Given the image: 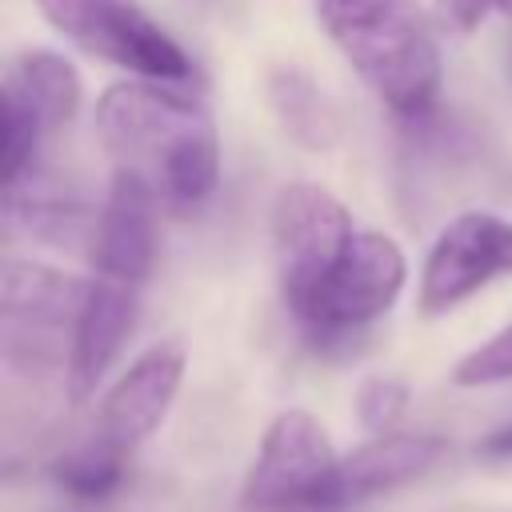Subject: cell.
Listing matches in <instances>:
<instances>
[{"label":"cell","instance_id":"obj_1","mask_svg":"<svg viewBox=\"0 0 512 512\" xmlns=\"http://www.w3.org/2000/svg\"><path fill=\"white\" fill-rule=\"evenodd\" d=\"M100 144L152 184L172 212H200L220 184V136L208 108L156 80L108 84L96 100Z\"/></svg>","mask_w":512,"mask_h":512},{"label":"cell","instance_id":"obj_3","mask_svg":"<svg viewBox=\"0 0 512 512\" xmlns=\"http://www.w3.org/2000/svg\"><path fill=\"white\" fill-rule=\"evenodd\" d=\"M404 280L408 260L400 244L384 232L360 228L344 256L332 264V272L320 280V288L292 312V320L316 348L348 344L392 312L404 292Z\"/></svg>","mask_w":512,"mask_h":512},{"label":"cell","instance_id":"obj_7","mask_svg":"<svg viewBox=\"0 0 512 512\" xmlns=\"http://www.w3.org/2000/svg\"><path fill=\"white\" fill-rule=\"evenodd\" d=\"M336 460L340 452L332 448L324 424L312 412L304 408L276 412L248 464L244 504L264 512H292V508L320 512V496L336 472Z\"/></svg>","mask_w":512,"mask_h":512},{"label":"cell","instance_id":"obj_9","mask_svg":"<svg viewBox=\"0 0 512 512\" xmlns=\"http://www.w3.org/2000/svg\"><path fill=\"white\" fill-rule=\"evenodd\" d=\"M184 368H188V356H184L180 340H160V344L144 348L104 392L92 436L104 448H112L116 456L132 460L136 448L172 412V400L184 384Z\"/></svg>","mask_w":512,"mask_h":512},{"label":"cell","instance_id":"obj_14","mask_svg":"<svg viewBox=\"0 0 512 512\" xmlns=\"http://www.w3.org/2000/svg\"><path fill=\"white\" fill-rule=\"evenodd\" d=\"M4 224L32 240L52 244V248H84L88 244V252H92L100 216H92L76 196L56 188V180L36 168L24 180H16L12 188H4Z\"/></svg>","mask_w":512,"mask_h":512},{"label":"cell","instance_id":"obj_2","mask_svg":"<svg viewBox=\"0 0 512 512\" xmlns=\"http://www.w3.org/2000/svg\"><path fill=\"white\" fill-rule=\"evenodd\" d=\"M316 20L392 116L420 124L436 108L440 40L416 0H316Z\"/></svg>","mask_w":512,"mask_h":512},{"label":"cell","instance_id":"obj_4","mask_svg":"<svg viewBox=\"0 0 512 512\" xmlns=\"http://www.w3.org/2000/svg\"><path fill=\"white\" fill-rule=\"evenodd\" d=\"M80 100L84 84L68 56L28 48L8 60L0 88V188L40 168L44 140L76 120Z\"/></svg>","mask_w":512,"mask_h":512},{"label":"cell","instance_id":"obj_17","mask_svg":"<svg viewBox=\"0 0 512 512\" xmlns=\"http://www.w3.org/2000/svg\"><path fill=\"white\" fill-rule=\"evenodd\" d=\"M508 380H512V320L500 332H492L484 344H476L468 356H460L452 368L456 388H492Z\"/></svg>","mask_w":512,"mask_h":512},{"label":"cell","instance_id":"obj_16","mask_svg":"<svg viewBox=\"0 0 512 512\" xmlns=\"http://www.w3.org/2000/svg\"><path fill=\"white\" fill-rule=\"evenodd\" d=\"M124 456L104 448L96 436L52 464V480L76 500H108L124 480Z\"/></svg>","mask_w":512,"mask_h":512},{"label":"cell","instance_id":"obj_8","mask_svg":"<svg viewBox=\"0 0 512 512\" xmlns=\"http://www.w3.org/2000/svg\"><path fill=\"white\" fill-rule=\"evenodd\" d=\"M500 276H512V220L472 208L436 232L420 268L416 304L424 316H444Z\"/></svg>","mask_w":512,"mask_h":512},{"label":"cell","instance_id":"obj_20","mask_svg":"<svg viewBox=\"0 0 512 512\" xmlns=\"http://www.w3.org/2000/svg\"><path fill=\"white\" fill-rule=\"evenodd\" d=\"M476 452H484V456H500V460H504V456H512V424H508V428H496V432H492Z\"/></svg>","mask_w":512,"mask_h":512},{"label":"cell","instance_id":"obj_19","mask_svg":"<svg viewBox=\"0 0 512 512\" xmlns=\"http://www.w3.org/2000/svg\"><path fill=\"white\" fill-rule=\"evenodd\" d=\"M436 24L452 28L456 36L476 32L488 16H508L512 20V0H432Z\"/></svg>","mask_w":512,"mask_h":512},{"label":"cell","instance_id":"obj_12","mask_svg":"<svg viewBox=\"0 0 512 512\" xmlns=\"http://www.w3.org/2000/svg\"><path fill=\"white\" fill-rule=\"evenodd\" d=\"M136 316H140V288L104 276L88 280V296L68 332V360H64L72 400H88L96 392V384L108 376V368L120 360L124 344L132 340Z\"/></svg>","mask_w":512,"mask_h":512},{"label":"cell","instance_id":"obj_5","mask_svg":"<svg viewBox=\"0 0 512 512\" xmlns=\"http://www.w3.org/2000/svg\"><path fill=\"white\" fill-rule=\"evenodd\" d=\"M52 32L80 52L108 60L132 80L176 84L192 72L188 52L136 0H36Z\"/></svg>","mask_w":512,"mask_h":512},{"label":"cell","instance_id":"obj_13","mask_svg":"<svg viewBox=\"0 0 512 512\" xmlns=\"http://www.w3.org/2000/svg\"><path fill=\"white\" fill-rule=\"evenodd\" d=\"M88 296V280L40 264V260H20L8 256L4 260V276H0V312H4V344L32 336L44 340L48 332H60L76 324L80 308Z\"/></svg>","mask_w":512,"mask_h":512},{"label":"cell","instance_id":"obj_18","mask_svg":"<svg viewBox=\"0 0 512 512\" xmlns=\"http://www.w3.org/2000/svg\"><path fill=\"white\" fill-rule=\"evenodd\" d=\"M408 412V384L400 376H368L360 380L356 388V416L364 424V432L372 436H384V432H396L400 416Z\"/></svg>","mask_w":512,"mask_h":512},{"label":"cell","instance_id":"obj_11","mask_svg":"<svg viewBox=\"0 0 512 512\" xmlns=\"http://www.w3.org/2000/svg\"><path fill=\"white\" fill-rule=\"evenodd\" d=\"M156 204L160 196L144 176L128 168L112 172L92 244L96 276L128 288H144V280L156 268Z\"/></svg>","mask_w":512,"mask_h":512},{"label":"cell","instance_id":"obj_6","mask_svg":"<svg viewBox=\"0 0 512 512\" xmlns=\"http://www.w3.org/2000/svg\"><path fill=\"white\" fill-rule=\"evenodd\" d=\"M356 232L360 228L352 224V212L324 184L296 180L280 188L272 204V252L288 312H296L320 288Z\"/></svg>","mask_w":512,"mask_h":512},{"label":"cell","instance_id":"obj_15","mask_svg":"<svg viewBox=\"0 0 512 512\" xmlns=\"http://www.w3.org/2000/svg\"><path fill=\"white\" fill-rule=\"evenodd\" d=\"M264 96H268V108L280 120L284 136H292L300 148L328 152L340 140V116H336L332 100L324 96V88L308 72H300L292 64L272 68L264 80Z\"/></svg>","mask_w":512,"mask_h":512},{"label":"cell","instance_id":"obj_10","mask_svg":"<svg viewBox=\"0 0 512 512\" xmlns=\"http://www.w3.org/2000/svg\"><path fill=\"white\" fill-rule=\"evenodd\" d=\"M444 452H448V444L432 432H400L396 428L384 436H368L364 444H356L352 452H344L336 460V472L320 496V512L400 492V488L416 484L420 476H428L444 460Z\"/></svg>","mask_w":512,"mask_h":512}]
</instances>
